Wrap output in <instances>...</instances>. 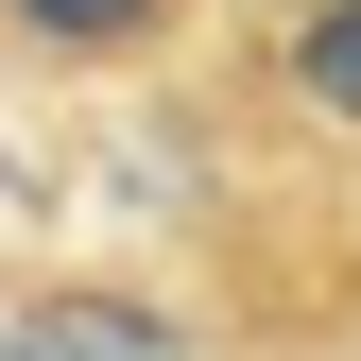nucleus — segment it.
Instances as JSON below:
<instances>
[{
    "label": "nucleus",
    "mask_w": 361,
    "mask_h": 361,
    "mask_svg": "<svg viewBox=\"0 0 361 361\" xmlns=\"http://www.w3.org/2000/svg\"><path fill=\"white\" fill-rule=\"evenodd\" d=\"M0 18H18V35H52V52H138L172 0H0Z\"/></svg>",
    "instance_id": "2"
},
{
    "label": "nucleus",
    "mask_w": 361,
    "mask_h": 361,
    "mask_svg": "<svg viewBox=\"0 0 361 361\" xmlns=\"http://www.w3.org/2000/svg\"><path fill=\"white\" fill-rule=\"evenodd\" d=\"M293 86H310L327 121H361V0H327V18L293 35Z\"/></svg>",
    "instance_id": "3"
},
{
    "label": "nucleus",
    "mask_w": 361,
    "mask_h": 361,
    "mask_svg": "<svg viewBox=\"0 0 361 361\" xmlns=\"http://www.w3.org/2000/svg\"><path fill=\"white\" fill-rule=\"evenodd\" d=\"M0 361H190L155 327V310H121V293H35L18 327H0Z\"/></svg>",
    "instance_id": "1"
}]
</instances>
